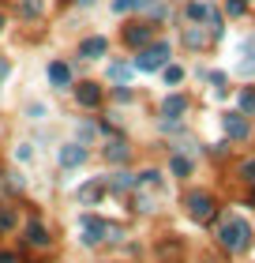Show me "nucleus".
<instances>
[{
    "instance_id": "nucleus-13",
    "label": "nucleus",
    "mask_w": 255,
    "mask_h": 263,
    "mask_svg": "<svg viewBox=\"0 0 255 263\" xmlns=\"http://www.w3.org/2000/svg\"><path fill=\"white\" fill-rule=\"evenodd\" d=\"M75 196H79V203H98V199L105 196V177H98V181H87Z\"/></svg>"
},
{
    "instance_id": "nucleus-11",
    "label": "nucleus",
    "mask_w": 255,
    "mask_h": 263,
    "mask_svg": "<svg viewBox=\"0 0 255 263\" xmlns=\"http://www.w3.org/2000/svg\"><path fill=\"white\" fill-rule=\"evenodd\" d=\"M240 76H255V34L240 42Z\"/></svg>"
},
{
    "instance_id": "nucleus-24",
    "label": "nucleus",
    "mask_w": 255,
    "mask_h": 263,
    "mask_svg": "<svg viewBox=\"0 0 255 263\" xmlns=\"http://www.w3.org/2000/svg\"><path fill=\"white\" fill-rule=\"evenodd\" d=\"M206 11H210V4H188V19L203 23V19H206Z\"/></svg>"
},
{
    "instance_id": "nucleus-33",
    "label": "nucleus",
    "mask_w": 255,
    "mask_h": 263,
    "mask_svg": "<svg viewBox=\"0 0 255 263\" xmlns=\"http://www.w3.org/2000/svg\"><path fill=\"white\" fill-rule=\"evenodd\" d=\"M79 4H90V0H79Z\"/></svg>"
},
{
    "instance_id": "nucleus-21",
    "label": "nucleus",
    "mask_w": 255,
    "mask_h": 263,
    "mask_svg": "<svg viewBox=\"0 0 255 263\" xmlns=\"http://www.w3.org/2000/svg\"><path fill=\"white\" fill-rule=\"evenodd\" d=\"M8 230H15V211L0 207V233H8Z\"/></svg>"
},
{
    "instance_id": "nucleus-27",
    "label": "nucleus",
    "mask_w": 255,
    "mask_h": 263,
    "mask_svg": "<svg viewBox=\"0 0 255 263\" xmlns=\"http://www.w3.org/2000/svg\"><path fill=\"white\" fill-rule=\"evenodd\" d=\"M158 252H162V256L169 259V256H176V252H180V245H176V241H169V245H162V248H158Z\"/></svg>"
},
{
    "instance_id": "nucleus-14",
    "label": "nucleus",
    "mask_w": 255,
    "mask_h": 263,
    "mask_svg": "<svg viewBox=\"0 0 255 263\" xmlns=\"http://www.w3.org/2000/svg\"><path fill=\"white\" fill-rule=\"evenodd\" d=\"M49 83H53L56 90L71 87V68H68L64 61H53V64H49Z\"/></svg>"
},
{
    "instance_id": "nucleus-6",
    "label": "nucleus",
    "mask_w": 255,
    "mask_h": 263,
    "mask_svg": "<svg viewBox=\"0 0 255 263\" xmlns=\"http://www.w3.org/2000/svg\"><path fill=\"white\" fill-rule=\"evenodd\" d=\"M158 113H162L165 124H173V121H180V117L188 113V98H184V94H169V98L158 105Z\"/></svg>"
},
{
    "instance_id": "nucleus-2",
    "label": "nucleus",
    "mask_w": 255,
    "mask_h": 263,
    "mask_svg": "<svg viewBox=\"0 0 255 263\" xmlns=\"http://www.w3.org/2000/svg\"><path fill=\"white\" fill-rule=\"evenodd\" d=\"M218 245L229 248V252H244V248L251 245V226L244 218H225L222 226H218Z\"/></svg>"
},
{
    "instance_id": "nucleus-7",
    "label": "nucleus",
    "mask_w": 255,
    "mask_h": 263,
    "mask_svg": "<svg viewBox=\"0 0 255 263\" xmlns=\"http://www.w3.org/2000/svg\"><path fill=\"white\" fill-rule=\"evenodd\" d=\"M222 124H225V136L229 139H248V132H251V124H248L244 113H225Z\"/></svg>"
},
{
    "instance_id": "nucleus-5",
    "label": "nucleus",
    "mask_w": 255,
    "mask_h": 263,
    "mask_svg": "<svg viewBox=\"0 0 255 263\" xmlns=\"http://www.w3.org/2000/svg\"><path fill=\"white\" fill-rule=\"evenodd\" d=\"M150 42H154V27L150 23H131V27L124 30V45H131V49H147Z\"/></svg>"
},
{
    "instance_id": "nucleus-25",
    "label": "nucleus",
    "mask_w": 255,
    "mask_h": 263,
    "mask_svg": "<svg viewBox=\"0 0 255 263\" xmlns=\"http://www.w3.org/2000/svg\"><path fill=\"white\" fill-rule=\"evenodd\" d=\"M240 177L255 188V158H248V162H240Z\"/></svg>"
},
{
    "instance_id": "nucleus-15",
    "label": "nucleus",
    "mask_w": 255,
    "mask_h": 263,
    "mask_svg": "<svg viewBox=\"0 0 255 263\" xmlns=\"http://www.w3.org/2000/svg\"><path fill=\"white\" fill-rule=\"evenodd\" d=\"M105 49H109V42L94 34V38H87L79 45V57H83V61H94V57H105Z\"/></svg>"
},
{
    "instance_id": "nucleus-3",
    "label": "nucleus",
    "mask_w": 255,
    "mask_h": 263,
    "mask_svg": "<svg viewBox=\"0 0 255 263\" xmlns=\"http://www.w3.org/2000/svg\"><path fill=\"white\" fill-rule=\"evenodd\" d=\"M184 207H188V214H191L195 222H210L214 214H218L214 196H210V192H203V188H195V192H188V196H184Z\"/></svg>"
},
{
    "instance_id": "nucleus-17",
    "label": "nucleus",
    "mask_w": 255,
    "mask_h": 263,
    "mask_svg": "<svg viewBox=\"0 0 255 263\" xmlns=\"http://www.w3.org/2000/svg\"><path fill=\"white\" fill-rule=\"evenodd\" d=\"M105 158L120 165V162H128V158H131V147H128L124 139H113V143H109V147H105Z\"/></svg>"
},
{
    "instance_id": "nucleus-23",
    "label": "nucleus",
    "mask_w": 255,
    "mask_h": 263,
    "mask_svg": "<svg viewBox=\"0 0 255 263\" xmlns=\"http://www.w3.org/2000/svg\"><path fill=\"white\" fill-rule=\"evenodd\" d=\"M173 173H176V177H188V173H191V162L184 158V154H176V158H173Z\"/></svg>"
},
{
    "instance_id": "nucleus-31",
    "label": "nucleus",
    "mask_w": 255,
    "mask_h": 263,
    "mask_svg": "<svg viewBox=\"0 0 255 263\" xmlns=\"http://www.w3.org/2000/svg\"><path fill=\"white\" fill-rule=\"evenodd\" d=\"M0 30H4V11H0Z\"/></svg>"
},
{
    "instance_id": "nucleus-18",
    "label": "nucleus",
    "mask_w": 255,
    "mask_h": 263,
    "mask_svg": "<svg viewBox=\"0 0 255 263\" xmlns=\"http://www.w3.org/2000/svg\"><path fill=\"white\" fill-rule=\"evenodd\" d=\"M237 105H240V113L244 117H255V87H244L237 94Z\"/></svg>"
},
{
    "instance_id": "nucleus-4",
    "label": "nucleus",
    "mask_w": 255,
    "mask_h": 263,
    "mask_svg": "<svg viewBox=\"0 0 255 263\" xmlns=\"http://www.w3.org/2000/svg\"><path fill=\"white\" fill-rule=\"evenodd\" d=\"M169 45L165 42H150L147 49H139V57H135V68L139 71H162L165 64H169Z\"/></svg>"
},
{
    "instance_id": "nucleus-9",
    "label": "nucleus",
    "mask_w": 255,
    "mask_h": 263,
    "mask_svg": "<svg viewBox=\"0 0 255 263\" xmlns=\"http://www.w3.org/2000/svg\"><path fill=\"white\" fill-rule=\"evenodd\" d=\"M56 162L64 165V170H71V165H83V162H87V147H83V143H68V147H60Z\"/></svg>"
},
{
    "instance_id": "nucleus-30",
    "label": "nucleus",
    "mask_w": 255,
    "mask_h": 263,
    "mask_svg": "<svg viewBox=\"0 0 255 263\" xmlns=\"http://www.w3.org/2000/svg\"><path fill=\"white\" fill-rule=\"evenodd\" d=\"M0 263H19V256L15 252H0Z\"/></svg>"
},
{
    "instance_id": "nucleus-1",
    "label": "nucleus",
    "mask_w": 255,
    "mask_h": 263,
    "mask_svg": "<svg viewBox=\"0 0 255 263\" xmlns=\"http://www.w3.org/2000/svg\"><path fill=\"white\" fill-rule=\"evenodd\" d=\"M120 241H124V226L83 214V245H120Z\"/></svg>"
},
{
    "instance_id": "nucleus-19",
    "label": "nucleus",
    "mask_w": 255,
    "mask_h": 263,
    "mask_svg": "<svg viewBox=\"0 0 255 263\" xmlns=\"http://www.w3.org/2000/svg\"><path fill=\"white\" fill-rule=\"evenodd\" d=\"M19 4V15L23 19H38L42 15V0H15Z\"/></svg>"
},
{
    "instance_id": "nucleus-10",
    "label": "nucleus",
    "mask_w": 255,
    "mask_h": 263,
    "mask_svg": "<svg viewBox=\"0 0 255 263\" xmlns=\"http://www.w3.org/2000/svg\"><path fill=\"white\" fill-rule=\"evenodd\" d=\"M210 42H214L210 27H184V45L188 49H206Z\"/></svg>"
},
{
    "instance_id": "nucleus-26",
    "label": "nucleus",
    "mask_w": 255,
    "mask_h": 263,
    "mask_svg": "<svg viewBox=\"0 0 255 263\" xmlns=\"http://www.w3.org/2000/svg\"><path fill=\"white\" fill-rule=\"evenodd\" d=\"M139 8V0H113V11L116 15H124V11H135Z\"/></svg>"
},
{
    "instance_id": "nucleus-20",
    "label": "nucleus",
    "mask_w": 255,
    "mask_h": 263,
    "mask_svg": "<svg viewBox=\"0 0 255 263\" xmlns=\"http://www.w3.org/2000/svg\"><path fill=\"white\" fill-rule=\"evenodd\" d=\"M109 79L120 83V87H128V83H131V68L128 64H113V68H109Z\"/></svg>"
},
{
    "instance_id": "nucleus-22",
    "label": "nucleus",
    "mask_w": 255,
    "mask_h": 263,
    "mask_svg": "<svg viewBox=\"0 0 255 263\" xmlns=\"http://www.w3.org/2000/svg\"><path fill=\"white\" fill-rule=\"evenodd\" d=\"M162 71H165V83H169V87H173V83H180V79H184V68H176V64H165Z\"/></svg>"
},
{
    "instance_id": "nucleus-32",
    "label": "nucleus",
    "mask_w": 255,
    "mask_h": 263,
    "mask_svg": "<svg viewBox=\"0 0 255 263\" xmlns=\"http://www.w3.org/2000/svg\"><path fill=\"white\" fill-rule=\"evenodd\" d=\"M251 207H255V192H251Z\"/></svg>"
},
{
    "instance_id": "nucleus-8",
    "label": "nucleus",
    "mask_w": 255,
    "mask_h": 263,
    "mask_svg": "<svg viewBox=\"0 0 255 263\" xmlns=\"http://www.w3.org/2000/svg\"><path fill=\"white\" fill-rule=\"evenodd\" d=\"M135 181H139L135 173L120 170V173H113V177H105V188H109L113 196H124V192H135Z\"/></svg>"
},
{
    "instance_id": "nucleus-16",
    "label": "nucleus",
    "mask_w": 255,
    "mask_h": 263,
    "mask_svg": "<svg viewBox=\"0 0 255 263\" xmlns=\"http://www.w3.org/2000/svg\"><path fill=\"white\" fill-rule=\"evenodd\" d=\"M27 245H34V248H49V230H45L42 222H30V226H27Z\"/></svg>"
},
{
    "instance_id": "nucleus-12",
    "label": "nucleus",
    "mask_w": 255,
    "mask_h": 263,
    "mask_svg": "<svg viewBox=\"0 0 255 263\" xmlns=\"http://www.w3.org/2000/svg\"><path fill=\"white\" fill-rule=\"evenodd\" d=\"M75 102L83 109H94V105L102 102V87H94V83H79L75 87Z\"/></svg>"
},
{
    "instance_id": "nucleus-28",
    "label": "nucleus",
    "mask_w": 255,
    "mask_h": 263,
    "mask_svg": "<svg viewBox=\"0 0 255 263\" xmlns=\"http://www.w3.org/2000/svg\"><path fill=\"white\" fill-rule=\"evenodd\" d=\"M225 11H229V15H244V0H229Z\"/></svg>"
},
{
    "instance_id": "nucleus-29",
    "label": "nucleus",
    "mask_w": 255,
    "mask_h": 263,
    "mask_svg": "<svg viewBox=\"0 0 255 263\" xmlns=\"http://www.w3.org/2000/svg\"><path fill=\"white\" fill-rule=\"evenodd\" d=\"M8 71H11V64L4 61V57H0V83H4V79H8Z\"/></svg>"
}]
</instances>
